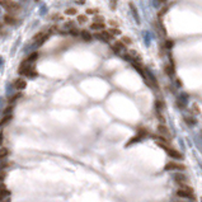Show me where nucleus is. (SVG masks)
<instances>
[{"label": "nucleus", "instance_id": "obj_22", "mask_svg": "<svg viewBox=\"0 0 202 202\" xmlns=\"http://www.w3.org/2000/svg\"><path fill=\"white\" fill-rule=\"evenodd\" d=\"M108 32L111 33L112 36H117V35H120V33H121V31L118 28H111V29H108Z\"/></svg>", "mask_w": 202, "mask_h": 202}, {"label": "nucleus", "instance_id": "obj_29", "mask_svg": "<svg viewBox=\"0 0 202 202\" xmlns=\"http://www.w3.org/2000/svg\"><path fill=\"white\" fill-rule=\"evenodd\" d=\"M0 202H10V198H9V197H7V198H4L3 201H0Z\"/></svg>", "mask_w": 202, "mask_h": 202}, {"label": "nucleus", "instance_id": "obj_13", "mask_svg": "<svg viewBox=\"0 0 202 202\" xmlns=\"http://www.w3.org/2000/svg\"><path fill=\"white\" fill-rule=\"evenodd\" d=\"M17 22V19L13 17V14H5L4 15V23L7 24H14Z\"/></svg>", "mask_w": 202, "mask_h": 202}, {"label": "nucleus", "instance_id": "obj_7", "mask_svg": "<svg viewBox=\"0 0 202 202\" xmlns=\"http://www.w3.org/2000/svg\"><path fill=\"white\" fill-rule=\"evenodd\" d=\"M184 169H186V166L181 163H177V161H171L165 165V171H179V172H182Z\"/></svg>", "mask_w": 202, "mask_h": 202}, {"label": "nucleus", "instance_id": "obj_27", "mask_svg": "<svg viewBox=\"0 0 202 202\" xmlns=\"http://www.w3.org/2000/svg\"><path fill=\"white\" fill-rule=\"evenodd\" d=\"M3 140H4V133H3V131H0V144L3 143Z\"/></svg>", "mask_w": 202, "mask_h": 202}, {"label": "nucleus", "instance_id": "obj_2", "mask_svg": "<svg viewBox=\"0 0 202 202\" xmlns=\"http://www.w3.org/2000/svg\"><path fill=\"white\" fill-rule=\"evenodd\" d=\"M158 145L159 146H161L164 150H165V153L168 154V155H169V156H172L173 159H182L183 158V155L179 153V151H177L176 149H173V148H171V146H168L165 143H163V141H158Z\"/></svg>", "mask_w": 202, "mask_h": 202}, {"label": "nucleus", "instance_id": "obj_32", "mask_svg": "<svg viewBox=\"0 0 202 202\" xmlns=\"http://www.w3.org/2000/svg\"><path fill=\"white\" fill-rule=\"evenodd\" d=\"M36 2H40V0H36Z\"/></svg>", "mask_w": 202, "mask_h": 202}, {"label": "nucleus", "instance_id": "obj_25", "mask_svg": "<svg viewBox=\"0 0 202 202\" xmlns=\"http://www.w3.org/2000/svg\"><path fill=\"white\" fill-rule=\"evenodd\" d=\"M87 13H88V14H97V13H98V9H92V8H89V9H87Z\"/></svg>", "mask_w": 202, "mask_h": 202}, {"label": "nucleus", "instance_id": "obj_23", "mask_svg": "<svg viewBox=\"0 0 202 202\" xmlns=\"http://www.w3.org/2000/svg\"><path fill=\"white\" fill-rule=\"evenodd\" d=\"M69 33H70V35H73V36H79V35H80V31L75 27V28L70 29V31H69Z\"/></svg>", "mask_w": 202, "mask_h": 202}, {"label": "nucleus", "instance_id": "obj_20", "mask_svg": "<svg viewBox=\"0 0 202 202\" xmlns=\"http://www.w3.org/2000/svg\"><path fill=\"white\" fill-rule=\"evenodd\" d=\"M20 97H22V94H20V93H17L15 95L10 97V99H9V103H10V104H13V103L15 102V100H18V99H19Z\"/></svg>", "mask_w": 202, "mask_h": 202}, {"label": "nucleus", "instance_id": "obj_4", "mask_svg": "<svg viewBox=\"0 0 202 202\" xmlns=\"http://www.w3.org/2000/svg\"><path fill=\"white\" fill-rule=\"evenodd\" d=\"M111 48L115 51V53L121 55V56H125V53H127V51H126V45H125L122 41H115V42L111 45Z\"/></svg>", "mask_w": 202, "mask_h": 202}, {"label": "nucleus", "instance_id": "obj_17", "mask_svg": "<svg viewBox=\"0 0 202 202\" xmlns=\"http://www.w3.org/2000/svg\"><path fill=\"white\" fill-rule=\"evenodd\" d=\"M37 57H38V53L37 52H33V53H31L24 61H27V62H31V64H33V62H35L36 60H37Z\"/></svg>", "mask_w": 202, "mask_h": 202}, {"label": "nucleus", "instance_id": "obj_31", "mask_svg": "<svg viewBox=\"0 0 202 202\" xmlns=\"http://www.w3.org/2000/svg\"><path fill=\"white\" fill-rule=\"evenodd\" d=\"M158 2H159V3H164V2H165V0H158Z\"/></svg>", "mask_w": 202, "mask_h": 202}, {"label": "nucleus", "instance_id": "obj_14", "mask_svg": "<svg viewBox=\"0 0 202 202\" xmlns=\"http://www.w3.org/2000/svg\"><path fill=\"white\" fill-rule=\"evenodd\" d=\"M104 23H99V22H93L92 23V25H90V28L92 29H94V31H102L103 28H104Z\"/></svg>", "mask_w": 202, "mask_h": 202}, {"label": "nucleus", "instance_id": "obj_21", "mask_svg": "<svg viewBox=\"0 0 202 202\" xmlns=\"http://www.w3.org/2000/svg\"><path fill=\"white\" fill-rule=\"evenodd\" d=\"M64 27L66 28V29H73V28H75V24H74V22H71V20H69V22H66L65 24H64Z\"/></svg>", "mask_w": 202, "mask_h": 202}, {"label": "nucleus", "instance_id": "obj_3", "mask_svg": "<svg viewBox=\"0 0 202 202\" xmlns=\"http://www.w3.org/2000/svg\"><path fill=\"white\" fill-rule=\"evenodd\" d=\"M177 196L178 197H182V198H188V199H194V196H193V191L191 187L183 184L181 186V188L177 191Z\"/></svg>", "mask_w": 202, "mask_h": 202}, {"label": "nucleus", "instance_id": "obj_1", "mask_svg": "<svg viewBox=\"0 0 202 202\" xmlns=\"http://www.w3.org/2000/svg\"><path fill=\"white\" fill-rule=\"evenodd\" d=\"M0 5H2L9 13H15V12H18L20 9L19 4L13 2V0H0Z\"/></svg>", "mask_w": 202, "mask_h": 202}, {"label": "nucleus", "instance_id": "obj_28", "mask_svg": "<svg viewBox=\"0 0 202 202\" xmlns=\"http://www.w3.org/2000/svg\"><path fill=\"white\" fill-rule=\"evenodd\" d=\"M111 2H112L111 7H112V8H115V7H116V2H117V0H111Z\"/></svg>", "mask_w": 202, "mask_h": 202}, {"label": "nucleus", "instance_id": "obj_5", "mask_svg": "<svg viewBox=\"0 0 202 202\" xmlns=\"http://www.w3.org/2000/svg\"><path fill=\"white\" fill-rule=\"evenodd\" d=\"M94 37L98 38V40H100V41H103V42H109V41L113 38V36L111 35L108 31H98L95 35H94Z\"/></svg>", "mask_w": 202, "mask_h": 202}, {"label": "nucleus", "instance_id": "obj_16", "mask_svg": "<svg viewBox=\"0 0 202 202\" xmlns=\"http://www.w3.org/2000/svg\"><path fill=\"white\" fill-rule=\"evenodd\" d=\"M8 155H9V150L7 148H0V161L5 160Z\"/></svg>", "mask_w": 202, "mask_h": 202}, {"label": "nucleus", "instance_id": "obj_10", "mask_svg": "<svg viewBox=\"0 0 202 202\" xmlns=\"http://www.w3.org/2000/svg\"><path fill=\"white\" fill-rule=\"evenodd\" d=\"M9 189L7 188V186L3 183V182H0V201H3L4 198L9 197Z\"/></svg>", "mask_w": 202, "mask_h": 202}, {"label": "nucleus", "instance_id": "obj_18", "mask_svg": "<svg viewBox=\"0 0 202 202\" xmlns=\"http://www.w3.org/2000/svg\"><path fill=\"white\" fill-rule=\"evenodd\" d=\"M87 22H88V17H87V15H84V14L78 15V23L84 24V23H87Z\"/></svg>", "mask_w": 202, "mask_h": 202}, {"label": "nucleus", "instance_id": "obj_11", "mask_svg": "<svg viewBox=\"0 0 202 202\" xmlns=\"http://www.w3.org/2000/svg\"><path fill=\"white\" fill-rule=\"evenodd\" d=\"M12 118H13V113H10V115H3L2 120H0V128L5 127V126L12 121Z\"/></svg>", "mask_w": 202, "mask_h": 202}, {"label": "nucleus", "instance_id": "obj_19", "mask_svg": "<svg viewBox=\"0 0 202 202\" xmlns=\"http://www.w3.org/2000/svg\"><path fill=\"white\" fill-rule=\"evenodd\" d=\"M76 13H78V10L75 8H69L65 10V14H67V15H75Z\"/></svg>", "mask_w": 202, "mask_h": 202}, {"label": "nucleus", "instance_id": "obj_9", "mask_svg": "<svg viewBox=\"0 0 202 202\" xmlns=\"http://www.w3.org/2000/svg\"><path fill=\"white\" fill-rule=\"evenodd\" d=\"M13 87L17 89V90H23L25 87H27V81L23 79V78H17L13 83Z\"/></svg>", "mask_w": 202, "mask_h": 202}, {"label": "nucleus", "instance_id": "obj_26", "mask_svg": "<svg viewBox=\"0 0 202 202\" xmlns=\"http://www.w3.org/2000/svg\"><path fill=\"white\" fill-rule=\"evenodd\" d=\"M108 23H109V24L112 25V28H117V27H118V24H117V22H115V20H109Z\"/></svg>", "mask_w": 202, "mask_h": 202}, {"label": "nucleus", "instance_id": "obj_12", "mask_svg": "<svg viewBox=\"0 0 202 202\" xmlns=\"http://www.w3.org/2000/svg\"><path fill=\"white\" fill-rule=\"evenodd\" d=\"M173 178H174V181H176L177 183H179L181 186H183V184H186V183H187V177H186L184 174H182V173H181V174H179V173L174 174V177H173Z\"/></svg>", "mask_w": 202, "mask_h": 202}, {"label": "nucleus", "instance_id": "obj_6", "mask_svg": "<svg viewBox=\"0 0 202 202\" xmlns=\"http://www.w3.org/2000/svg\"><path fill=\"white\" fill-rule=\"evenodd\" d=\"M48 37H50V33L48 32H43V31H41V32H38L37 35L33 37V41L35 42H37V45H42L43 42H46L47 40H48Z\"/></svg>", "mask_w": 202, "mask_h": 202}, {"label": "nucleus", "instance_id": "obj_24", "mask_svg": "<svg viewBox=\"0 0 202 202\" xmlns=\"http://www.w3.org/2000/svg\"><path fill=\"white\" fill-rule=\"evenodd\" d=\"M121 41H122V42H123V43H125L126 46H127V45H131V43H132V40H131L130 37H127V36L122 37V40H121Z\"/></svg>", "mask_w": 202, "mask_h": 202}, {"label": "nucleus", "instance_id": "obj_8", "mask_svg": "<svg viewBox=\"0 0 202 202\" xmlns=\"http://www.w3.org/2000/svg\"><path fill=\"white\" fill-rule=\"evenodd\" d=\"M158 132H159V136H161V137H164L166 140H169L168 137H171V132H169V130L166 128L165 125H159L158 126Z\"/></svg>", "mask_w": 202, "mask_h": 202}, {"label": "nucleus", "instance_id": "obj_30", "mask_svg": "<svg viewBox=\"0 0 202 202\" xmlns=\"http://www.w3.org/2000/svg\"><path fill=\"white\" fill-rule=\"evenodd\" d=\"M2 31H3V24L0 23V33H2Z\"/></svg>", "mask_w": 202, "mask_h": 202}, {"label": "nucleus", "instance_id": "obj_15", "mask_svg": "<svg viewBox=\"0 0 202 202\" xmlns=\"http://www.w3.org/2000/svg\"><path fill=\"white\" fill-rule=\"evenodd\" d=\"M80 36L84 41H92V38H93L92 33H89L88 31H80Z\"/></svg>", "mask_w": 202, "mask_h": 202}]
</instances>
